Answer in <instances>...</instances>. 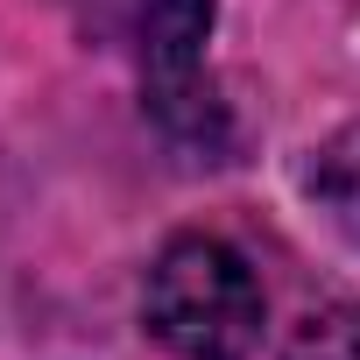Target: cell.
Instances as JSON below:
<instances>
[{
	"label": "cell",
	"mask_w": 360,
	"mask_h": 360,
	"mask_svg": "<svg viewBox=\"0 0 360 360\" xmlns=\"http://www.w3.org/2000/svg\"><path fill=\"white\" fill-rule=\"evenodd\" d=\"M141 318L176 360H248L262 346V283L240 248L176 233L148 269Z\"/></svg>",
	"instance_id": "1"
},
{
	"label": "cell",
	"mask_w": 360,
	"mask_h": 360,
	"mask_svg": "<svg viewBox=\"0 0 360 360\" xmlns=\"http://www.w3.org/2000/svg\"><path fill=\"white\" fill-rule=\"evenodd\" d=\"M212 22H219V0H148V8H141L148 113L176 141H212L219 134V99H212V78H205Z\"/></svg>",
	"instance_id": "2"
},
{
	"label": "cell",
	"mask_w": 360,
	"mask_h": 360,
	"mask_svg": "<svg viewBox=\"0 0 360 360\" xmlns=\"http://www.w3.org/2000/svg\"><path fill=\"white\" fill-rule=\"evenodd\" d=\"M311 198H318V212L360 248V120L339 127V134L311 155Z\"/></svg>",
	"instance_id": "3"
},
{
	"label": "cell",
	"mask_w": 360,
	"mask_h": 360,
	"mask_svg": "<svg viewBox=\"0 0 360 360\" xmlns=\"http://www.w3.org/2000/svg\"><path fill=\"white\" fill-rule=\"evenodd\" d=\"M283 360H360V304H318L297 318Z\"/></svg>",
	"instance_id": "4"
}]
</instances>
